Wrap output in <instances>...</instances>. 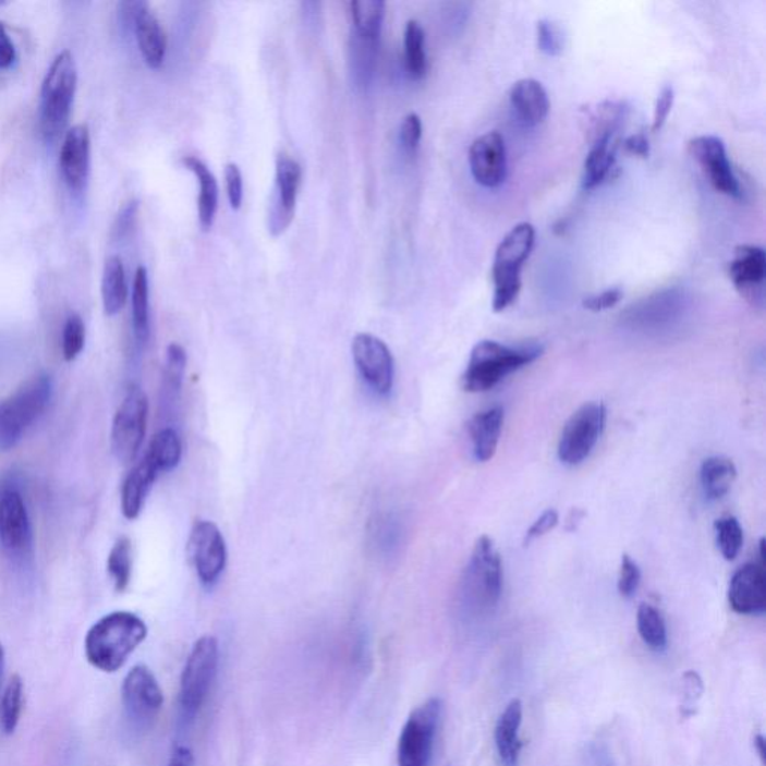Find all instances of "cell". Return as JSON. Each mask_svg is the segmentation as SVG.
<instances>
[{
	"mask_svg": "<svg viewBox=\"0 0 766 766\" xmlns=\"http://www.w3.org/2000/svg\"><path fill=\"white\" fill-rule=\"evenodd\" d=\"M557 524H559V512L555 511V509H548V511H545L543 515L532 524L527 533H525V544L532 543V540L537 539V537L547 535L548 532L556 528Z\"/></svg>",
	"mask_w": 766,
	"mask_h": 766,
	"instance_id": "obj_48",
	"label": "cell"
},
{
	"mask_svg": "<svg viewBox=\"0 0 766 766\" xmlns=\"http://www.w3.org/2000/svg\"><path fill=\"white\" fill-rule=\"evenodd\" d=\"M24 684L22 677L12 676L0 700V729L5 735H12L22 717Z\"/></svg>",
	"mask_w": 766,
	"mask_h": 766,
	"instance_id": "obj_36",
	"label": "cell"
},
{
	"mask_svg": "<svg viewBox=\"0 0 766 766\" xmlns=\"http://www.w3.org/2000/svg\"><path fill=\"white\" fill-rule=\"evenodd\" d=\"M523 724V702L512 700L496 724L495 740L501 765L519 766L521 747L520 728Z\"/></svg>",
	"mask_w": 766,
	"mask_h": 766,
	"instance_id": "obj_23",
	"label": "cell"
},
{
	"mask_svg": "<svg viewBox=\"0 0 766 766\" xmlns=\"http://www.w3.org/2000/svg\"><path fill=\"white\" fill-rule=\"evenodd\" d=\"M503 421L504 412L500 406L476 413L469 421L467 430L473 445V455L481 463H487L496 455L501 430H503Z\"/></svg>",
	"mask_w": 766,
	"mask_h": 766,
	"instance_id": "obj_22",
	"label": "cell"
},
{
	"mask_svg": "<svg viewBox=\"0 0 766 766\" xmlns=\"http://www.w3.org/2000/svg\"><path fill=\"white\" fill-rule=\"evenodd\" d=\"M187 552L200 583L206 587L218 583L228 560L227 544L218 525L211 521L196 520L192 525Z\"/></svg>",
	"mask_w": 766,
	"mask_h": 766,
	"instance_id": "obj_13",
	"label": "cell"
},
{
	"mask_svg": "<svg viewBox=\"0 0 766 766\" xmlns=\"http://www.w3.org/2000/svg\"><path fill=\"white\" fill-rule=\"evenodd\" d=\"M77 89V66L70 51L56 56L41 87V132L47 142H54L65 131Z\"/></svg>",
	"mask_w": 766,
	"mask_h": 766,
	"instance_id": "obj_4",
	"label": "cell"
},
{
	"mask_svg": "<svg viewBox=\"0 0 766 766\" xmlns=\"http://www.w3.org/2000/svg\"><path fill=\"white\" fill-rule=\"evenodd\" d=\"M136 42L148 66L159 68L167 53L166 32L160 26L154 12L148 10L147 3L139 10L134 20Z\"/></svg>",
	"mask_w": 766,
	"mask_h": 766,
	"instance_id": "obj_26",
	"label": "cell"
},
{
	"mask_svg": "<svg viewBox=\"0 0 766 766\" xmlns=\"http://www.w3.org/2000/svg\"><path fill=\"white\" fill-rule=\"evenodd\" d=\"M766 275V255L764 248L741 244L733 252L729 266V276L741 294L747 299L762 301Z\"/></svg>",
	"mask_w": 766,
	"mask_h": 766,
	"instance_id": "obj_20",
	"label": "cell"
},
{
	"mask_svg": "<svg viewBox=\"0 0 766 766\" xmlns=\"http://www.w3.org/2000/svg\"><path fill=\"white\" fill-rule=\"evenodd\" d=\"M186 363L187 356L184 349L178 343H171L167 349L166 370H163V385L171 394H178L182 388Z\"/></svg>",
	"mask_w": 766,
	"mask_h": 766,
	"instance_id": "obj_39",
	"label": "cell"
},
{
	"mask_svg": "<svg viewBox=\"0 0 766 766\" xmlns=\"http://www.w3.org/2000/svg\"><path fill=\"white\" fill-rule=\"evenodd\" d=\"M421 136H423V122H421L418 114L411 112L401 123L400 142L403 144L404 150L409 154H415L421 143Z\"/></svg>",
	"mask_w": 766,
	"mask_h": 766,
	"instance_id": "obj_44",
	"label": "cell"
},
{
	"mask_svg": "<svg viewBox=\"0 0 766 766\" xmlns=\"http://www.w3.org/2000/svg\"><path fill=\"white\" fill-rule=\"evenodd\" d=\"M219 665V644L215 636L199 637L192 647L180 678L179 705L182 719L194 720L210 692Z\"/></svg>",
	"mask_w": 766,
	"mask_h": 766,
	"instance_id": "obj_6",
	"label": "cell"
},
{
	"mask_svg": "<svg viewBox=\"0 0 766 766\" xmlns=\"http://www.w3.org/2000/svg\"><path fill=\"white\" fill-rule=\"evenodd\" d=\"M511 106L516 118L527 126L543 123L549 111V99L543 84L533 78H523L513 84Z\"/></svg>",
	"mask_w": 766,
	"mask_h": 766,
	"instance_id": "obj_24",
	"label": "cell"
},
{
	"mask_svg": "<svg viewBox=\"0 0 766 766\" xmlns=\"http://www.w3.org/2000/svg\"><path fill=\"white\" fill-rule=\"evenodd\" d=\"M182 452V440H180L178 431L172 428H163L151 439L150 447L144 457L158 469L159 473H163L179 466Z\"/></svg>",
	"mask_w": 766,
	"mask_h": 766,
	"instance_id": "obj_31",
	"label": "cell"
},
{
	"mask_svg": "<svg viewBox=\"0 0 766 766\" xmlns=\"http://www.w3.org/2000/svg\"><path fill=\"white\" fill-rule=\"evenodd\" d=\"M729 605L737 613L757 616L766 608L765 563H747L733 573L729 584Z\"/></svg>",
	"mask_w": 766,
	"mask_h": 766,
	"instance_id": "obj_19",
	"label": "cell"
},
{
	"mask_svg": "<svg viewBox=\"0 0 766 766\" xmlns=\"http://www.w3.org/2000/svg\"><path fill=\"white\" fill-rule=\"evenodd\" d=\"M737 479V467L726 457H709L701 466V484L709 500H720L728 495Z\"/></svg>",
	"mask_w": 766,
	"mask_h": 766,
	"instance_id": "obj_28",
	"label": "cell"
},
{
	"mask_svg": "<svg viewBox=\"0 0 766 766\" xmlns=\"http://www.w3.org/2000/svg\"><path fill=\"white\" fill-rule=\"evenodd\" d=\"M464 584L469 595L483 601L485 607H496L499 604L501 587H503V569H501L499 551L491 537L481 536L476 540Z\"/></svg>",
	"mask_w": 766,
	"mask_h": 766,
	"instance_id": "obj_11",
	"label": "cell"
},
{
	"mask_svg": "<svg viewBox=\"0 0 766 766\" xmlns=\"http://www.w3.org/2000/svg\"><path fill=\"white\" fill-rule=\"evenodd\" d=\"M122 702L127 720L135 728H147L154 724L163 705V692L158 680L144 665H136L124 677Z\"/></svg>",
	"mask_w": 766,
	"mask_h": 766,
	"instance_id": "obj_12",
	"label": "cell"
},
{
	"mask_svg": "<svg viewBox=\"0 0 766 766\" xmlns=\"http://www.w3.org/2000/svg\"><path fill=\"white\" fill-rule=\"evenodd\" d=\"M0 544L12 557H27L34 545L29 512L14 479L0 481Z\"/></svg>",
	"mask_w": 766,
	"mask_h": 766,
	"instance_id": "obj_10",
	"label": "cell"
},
{
	"mask_svg": "<svg viewBox=\"0 0 766 766\" xmlns=\"http://www.w3.org/2000/svg\"><path fill=\"white\" fill-rule=\"evenodd\" d=\"M132 325L138 343H146L150 336V306H148V276L144 267L136 268L132 288Z\"/></svg>",
	"mask_w": 766,
	"mask_h": 766,
	"instance_id": "obj_32",
	"label": "cell"
},
{
	"mask_svg": "<svg viewBox=\"0 0 766 766\" xmlns=\"http://www.w3.org/2000/svg\"><path fill=\"white\" fill-rule=\"evenodd\" d=\"M689 154L705 171L714 190L733 198L741 195L740 182L729 162L724 139L714 135L696 136L689 143Z\"/></svg>",
	"mask_w": 766,
	"mask_h": 766,
	"instance_id": "obj_15",
	"label": "cell"
},
{
	"mask_svg": "<svg viewBox=\"0 0 766 766\" xmlns=\"http://www.w3.org/2000/svg\"><path fill=\"white\" fill-rule=\"evenodd\" d=\"M753 743H755V749L757 752V755L761 756L762 762H765V738L764 735H761V733H757L755 737V740H753Z\"/></svg>",
	"mask_w": 766,
	"mask_h": 766,
	"instance_id": "obj_54",
	"label": "cell"
},
{
	"mask_svg": "<svg viewBox=\"0 0 766 766\" xmlns=\"http://www.w3.org/2000/svg\"><path fill=\"white\" fill-rule=\"evenodd\" d=\"M107 571L110 573L114 588L119 593L130 587L132 576V545L130 537H119L112 545L107 560Z\"/></svg>",
	"mask_w": 766,
	"mask_h": 766,
	"instance_id": "obj_37",
	"label": "cell"
},
{
	"mask_svg": "<svg viewBox=\"0 0 766 766\" xmlns=\"http://www.w3.org/2000/svg\"><path fill=\"white\" fill-rule=\"evenodd\" d=\"M148 400L139 387H132L115 413L111 428V448L122 463L135 460L147 430Z\"/></svg>",
	"mask_w": 766,
	"mask_h": 766,
	"instance_id": "obj_9",
	"label": "cell"
},
{
	"mask_svg": "<svg viewBox=\"0 0 766 766\" xmlns=\"http://www.w3.org/2000/svg\"><path fill=\"white\" fill-rule=\"evenodd\" d=\"M623 146L625 151L637 156V158L647 159L649 156V142L644 132H637V134L628 136V138L624 139Z\"/></svg>",
	"mask_w": 766,
	"mask_h": 766,
	"instance_id": "obj_51",
	"label": "cell"
},
{
	"mask_svg": "<svg viewBox=\"0 0 766 766\" xmlns=\"http://www.w3.org/2000/svg\"><path fill=\"white\" fill-rule=\"evenodd\" d=\"M543 352L539 344L512 348L495 340H483L473 348L461 385L464 391L473 394L489 391L511 373L539 358Z\"/></svg>",
	"mask_w": 766,
	"mask_h": 766,
	"instance_id": "obj_2",
	"label": "cell"
},
{
	"mask_svg": "<svg viewBox=\"0 0 766 766\" xmlns=\"http://www.w3.org/2000/svg\"><path fill=\"white\" fill-rule=\"evenodd\" d=\"M53 394L48 375H38L23 385L15 394L0 401V452L17 447L24 433L46 411Z\"/></svg>",
	"mask_w": 766,
	"mask_h": 766,
	"instance_id": "obj_5",
	"label": "cell"
},
{
	"mask_svg": "<svg viewBox=\"0 0 766 766\" xmlns=\"http://www.w3.org/2000/svg\"><path fill=\"white\" fill-rule=\"evenodd\" d=\"M584 519V512L580 511V509H573L571 512V515H569L568 519V531L573 532L576 531V525L581 523V520Z\"/></svg>",
	"mask_w": 766,
	"mask_h": 766,
	"instance_id": "obj_53",
	"label": "cell"
},
{
	"mask_svg": "<svg viewBox=\"0 0 766 766\" xmlns=\"http://www.w3.org/2000/svg\"><path fill=\"white\" fill-rule=\"evenodd\" d=\"M404 65L413 80L423 78L427 72L425 32L416 20H409L404 31Z\"/></svg>",
	"mask_w": 766,
	"mask_h": 766,
	"instance_id": "obj_34",
	"label": "cell"
},
{
	"mask_svg": "<svg viewBox=\"0 0 766 766\" xmlns=\"http://www.w3.org/2000/svg\"><path fill=\"white\" fill-rule=\"evenodd\" d=\"M537 47L548 56H559L564 48V35L559 24L544 19L536 26Z\"/></svg>",
	"mask_w": 766,
	"mask_h": 766,
	"instance_id": "obj_41",
	"label": "cell"
},
{
	"mask_svg": "<svg viewBox=\"0 0 766 766\" xmlns=\"http://www.w3.org/2000/svg\"><path fill=\"white\" fill-rule=\"evenodd\" d=\"M300 163L291 156L280 154L276 160V192L272 198L268 227L272 235L287 231L294 219L296 195L301 183Z\"/></svg>",
	"mask_w": 766,
	"mask_h": 766,
	"instance_id": "obj_16",
	"label": "cell"
},
{
	"mask_svg": "<svg viewBox=\"0 0 766 766\" xmlns=\"http://www.w3.org/2000/svg\"><path fill=\"white\" fill-rule=\"evenodd\" d=\"M168 766H194V753L186 745H175Z\"/></svg>",
	"mask_w": 766,
	"mask_h": 766,
	"instance_id": "obj_52",
	"label": "cell"
},
{
	"mask_svg": "<svg viewBox=\"0 0 766 766\" xmlns=\"http://www.w3.org/2000/svg\"><path fill=\"white\" fill-rule=\"evenodd\" d=\"M59 167L72 192L86 187L90 172V132L87 124H77L66 132L60 148Z\"/></svg>",
	"mask_w": 766,
	"mask_h": 766,
	"instance_id": "obj_18",
	"label": "cell"
},
{
	"mask_svg": "<svg viewBox=\"0 0 766 766\" xmlns=\"http://www.w3.org/2000/svg\"><path fill=\"white\" fill-rule=\"evenodd\" d=\"M469 163L473 179L481 186H500L507 179L508 156L503 136L497 131L487 132L472 143L469 150Z\"/></svg>",
	"mask_w": 766,
	"mask_h": 766,
	"instance_id": "obj_17",
	"label": "cell"
},
{
	"mask_svg": "<svg viewBox=\"0 0 766 766\" xmlns=\"http://www.w3.org/2000/svg\"><path fill=\"white\" fill-rule=\"evenodd\" d=\"M683 306V292L680 289H667L633 306L628 311V319L632 325L657 328L676 318Z\"/></svg>",
	"mask_w": 766,
	"mask_h": 766,
	"instance_id": "obj_21",
	"label": "cell"
},
{
	"mask_svg": "<svg viewBox=\"0 0 766 766\" xmlns=\"http://www.w3.org/2000/svg\"><path fill=\"white\" fill-rule=\"evenodd\" d=\"M676 92L672 86H665L656 99L655 115H653L652 131L659 132L667 123L669 112L672 110Z\"/></svg>",
	"mask_w": 766,
	"mask_h": 766,
	"instance_id": "obj_46",
	"label": "cell"
},
{
	"mask_svg": "<svg viewBox=\"0 0 766 766\" xmlns=\"http://www.w3.org/2000/svg\"><path fill=\"white\" fill-rule=\"evenodd\" d=\"M607 421L604 403H585L564 424L559 440V459L567 466H577L587 460L599 442Z\"/></svg>",
	"mask_w": 766,
	"mask_h": 766,
	"instance_id": "obj_8",
	"label": "cell"
},
{
	"mask_svg": "<svg viewBox=\"0 0 766 766\" xmlns=\"http://www.w3.org/2000/svg\"><path fill=\"white\" fill-rule=\"evenodd\" d=\"M440 714H442V702L439 697H431L413 709L401 729L399 747H397L399 766L430 765Z\"/></svg>",
	"mask_w": 766,
	"mask_h": 766,
	"instance_id": "obj_7",
	"label": "cell"
},
{
	"mask_svg": "<svg viewBox=\"0 0 766 766\" xmlns=\"http://www.w3.org/2000/svg\"><path fill=\"white\" fill-rule=\"evenodd\" d=\"M136 212H138V200H131L122 208L115 219L114 230H112L115 239L120 240L130 234L131 228L134 227Z\"/></svg>",
	"mask_w": 766,
	"mask_h": 766,
	"instance_id": "obj_49",
	"label": "cell"
},
{
	"mask_svg": "<svg viewBox=\"0 0 766 766\" xmlns=\"http://www.w3.org/2000/svg\"><path fill=\"white\" fill-rule=\"evenodd\" d=\"M15 47L8 35L5 24L0 22V71L8 70L14 63Z\"/></svg>",
	"mask_w": 766,
	"mask_h": 766,
	"instance_id": "obj_50",
	"label": "cell"
},
{
	"mask_svg": "<svg viewBox=\"0 0 766 766\" xmlns=\"http://www.w3.org/2000/svg\"><path fill=\"white\" fill-rule=\"evenodd\" d=\"M702 695H704V683H702L700 673L685 672L683 676V702H681V716L684 719L695 716Z\"/></svg>",
	"mask_w": 766,
	"mask_h": 766,
	"instance_id": "obj_42",
	"label": "cell"
},
{
	"mask_svg": "<svg viewBox=\"0 0 766 766\" xmlns=\"http://www.w3.org/2000/svg\"><path fill=\"white\" fill-rule=\"evenodd\" d=\"M641 584V569L631 556L623 555L621 557L620 576H619V593L625 599L636 595Z\"/></svg>",
	"mask_w": 766,
	"mask_h": 766,
	"instance_id": "obj_43",
	"label": "cell"
},
{
	"mask_svg": "<svg viewBox=\"0 0 766 766\" xmlns=\"http://www.w3.org/2000/svg\"><path fill=\"white\" fill-rule=\"evenodd\" d=\"M623 292L619 288H609L607 291L600 292V294L589 295L584 299L583 306L589 312H604L609 311V308L616 307L620 303Z\"/></svg>",
	"mask_w": 766,
	"mask_h": 766,
	"instance_id": "obj_47",
	"label": "cell"
},
{
	"mask_svg": "<svg viewBox=\"0 0 766 766\" xmlns=\"http://www.w3.org/2000/svg\"><path fill=\"white\" fill-rule=\"evenodd\" d=\"M224 180H227L228 198H230L231 207L234 210H239L243 204V175L236 163H227V167H224Z\"/></svg>",
	"mask_w": 766,
	"mask_h": 766,
	"instance_id": "obj_45",
	"label": "cell"
},
{
	"mask_svg": "<svg viewBox=\"0 0 766 766\" xmlns=\"http://www.w3.org/2000/svg\"><path fill=\"white\" fill-rule=\"evenodd\" d=\"M146 637L147 625L138 616L115 611L92 625L84 641V652L92 667L112 673L126 664Z\"/></svg>",
	"mask_w": 766,
	"mask_h": 766,
	"instance_id": "obj_1",
	"label": "cell"
},
{
	"mask_svg": "<svg viewBox=\"0 0 766 766\" xmlns=\"http://www.w3.org/2000/svg\"><path fill=\"white\" fill-rule=\"evenodd\" d=\"M637 632L643 637L645 645L655 652H664L668 645L667 624L659 609L652 605L643 604L637 608Z\"/></svg>",
	"mask_w": 766,
	"mask_h": 766,
	"instance_id": "obj_35",
	"label": "cell"
},
{
	"mask_svg": "<svg viewBox=\"0 0 766 766\" xmlns=\"http://www.w3.org/2000/svg\"><path fill=\"white\" fill-rule=\"evenodd\" d=\"M127 300L126 272L122 259L111 256L107 259L102 275V303L108 316L118 315Z\"/></svg>",
	"mask_w": 766,
	"mask_h": 766,
	"instance_id": "obj_30",
	"label": "cell"
},
{
	"mask_svg": "<svg viewBox=\"0 0 766 766\" xmlns=\"http://www.w3.org/2000/svg\"><path fill=\"white\" fill-rule=\"evenodd\" d=\"M617 146L612 138H600L593 142L584 163V190H595L605 182L616 166Z\"/></svg>",
	"mask_w": 766,
	"mask_h": 766,
	"instance_id": "obj_29",
	"label": "cell"
},
{
	"mask_svg": "<svg viewBox=\"0 0 766 766\" xmlns=\"http://www.w3.org/2000/svg\"><path fill=\"white\" fill-rule=\"evenodd\" d=\"M714 528H716L717 545H719L721 556L728 561L735 560L744 543L743 527H741L740 521L735 516H724V519L716 521Z\"/></svg>",
	"mask_w": 766,
	"mask_h": 766,
	"instance_id": "obj_38",
	"label": "cell"
},
{
	"mask_svg": "<svg viewBox=\"0 0 766 766\" xmlns=\"http://www.w3.org/2000/svg\"><path fill=\"white\" fill-rule=\"evenodd\" d=\"M86 343V328L78 315H71L63 327L62 352L63 358L71 363L82 354Z\"/></svg>",
	"mask_w": 766,
	"mask_h": 766,
	"instance_id": "obj_40",
	"label": "cell"
},
{
	"mask_svg": "<svg viewBox=\"0 0 766 766\" xmlns=\"http://www.w3.org/2000/svg\"><path fill=\"white\" fill-rule=\"evenodd\" d=\"M536 232L532 223L523 222L513 227L501 240L493 266V311H507L515 303L521 291V270L535 246Z\"/></svg>",
	"mask_w": 766,
	"mask_h": 766,
	"instance_id": "obj_3",
	"label": "cell"
},
{
	"mask_svg": "<svg viewBox=\"0 0 766 766\" xmlns=\"http://www.w3.org/2000/svg\"><path fill=\"white\" fill-rule=\"evenodd\" d=\"M351 12L355 26L354 34L361 38L379 41L385 17V2L382 0H354L351 3Z\"/></svg>",
	"mask_w": 766,
	"mask_h": 766,
	"instance_id": "obj_33",
	"label": "cell"
},
{
	"mask_svg": "<svg viewBox=\"0 0 766 766\" xmlns=\"http://www.w3.org/2000/svg\"><path fill=\"white\" fill-rule=\"evenodd\" d=\"M160 475L158 469L144 457L122 485V512L124 519H138L155 481Z\"/></svg>",
	"mask_w": 766,
	"mask_h": 766,
	"instance_id": "obj_25",
	"label": "cell"
},
{
	"mask_svg": "<svg viewBox=\"0 0 766 766\" xmlns=\"http://www.w3.org/2000/svg\"><path fill=\"white\" fill-rule=\"evenodd\" d=\"M3 669H5V649L0 644V683H2Z\"/></svg>",
	"mask_w": 766,
	"mask_h": 766,
	"instance_id": "obj_55",
	"label": "cell"
},
{
	"mask_svg": "<svg viewBox=\"0 0 766 766\" xmlns=\"http://www.w3.org/2000/svg\"><path fill=\"white\" fill-rule=\"evenodd\" d=\"M183 166L194 172L199 183L198 218L204 231H208L215 222L218 211L219 187L215 174L203 160L195 156H184Z\"/></svg>",
	"mask_w": 766,
	"mask_h": 766,
	"instance_id": "obj_27",
	"label": "cell"
},
{
	"mask_svg": "<svg viewBox=\"0 0 766 766\" xmlns=\"http://www.w3.org/2000/svg\"><path fill=\"white\" fill-rule=\"evenodd\" d=\"M352 356L361 378L379 396H387L394 387V358L382 340L367 332L352 340Z\"/></svg>",
	"mask_w": 766,
	"mask_h": 766,
	"instance_id": "obj_14",
	"label": "cell"
}]
</instances>
